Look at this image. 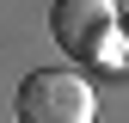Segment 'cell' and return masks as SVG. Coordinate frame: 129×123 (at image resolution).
Returning a JSON list of instances; mask_svg holds the SVG:
<instances>
[{
    "mask_svg": "<svg viewBox=\"0 0 129 123\" xmlns=\"http://www.w3.org/2000/svg\"><path fill=\"white\" fill-rule=\"evenodd\" d=\"M12 111H19V123H92L99 117V92L74 68H31L19 80Z\"/></svg>",
    "mask_w": 129,
    "mask_h": 123,
    "instance_id": "6da1fadb",
    "label": "cell"
},
{
    "mask_svg": "<svg viewBox=\"0 0 129 123\" xmlns=\"http://www.w3.org/2000/svg\"><path fill=\"white\" fill-rule=\"evenodd\" d=\"M117 31H123L117 0H55V6H49V37H55L74 61L111 55V37H117Z\"/></svg>",
    "mask_w": 129,
    "mask_h": 123,
    "instance_id": "7a4b0ae2",
    "label": "cell"
},
{
    "mask_svg": "<svg viewBox=\"0 0 129 123\" xmlns=\"http://www.w3.org/2000/svg\"><path fill=\"white\" fill-rule=\"evenodd\" d=\"M123 61H129V19H123Z\"/></svg>",
    "mask_w": 129,
    "mask_h": 123,
    "instance_id": "3957f363",
    "label": "cell"
}]
</instances>
